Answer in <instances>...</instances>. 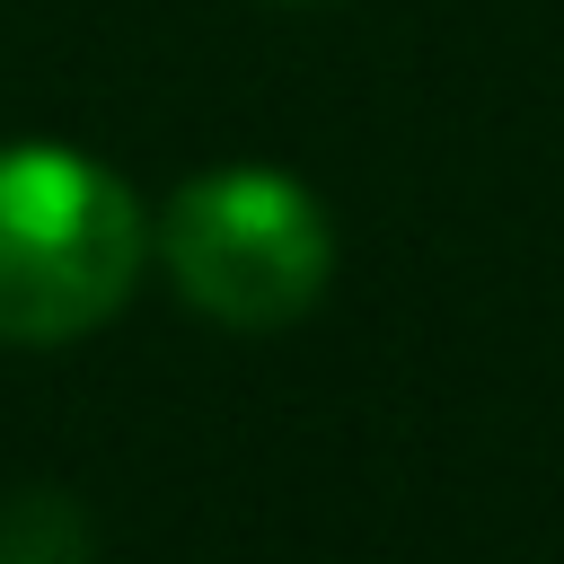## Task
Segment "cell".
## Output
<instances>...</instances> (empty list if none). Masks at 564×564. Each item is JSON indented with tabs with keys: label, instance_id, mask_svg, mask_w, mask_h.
I'll list each match as a JSON object with an SVG mask.
<instances>
[{
	"label": "cell",
	"instance_id": "obj_1",
	"mask_svg": "<svg viewBox=\"0 0 564 564\" xmlns=\"http://www.w3.org/2000/svg\"><path fill=\"white\" fill-rule=\"evenodd\" d=\"M141 273L132 194L70 150H0V344H70Z\"/></svg>",
	"mask_w": 564,
	"mask_h": 564
},
{
	"label": "cell",
	"instance_id": "obj_2",
	"mask_svg": "<svg viewBox=\"0 0 564 564\" xmlns=\"http://www.w3.org/2000/svg\"><path fill=\"white\" fill-rule=\"evenodd\" d=\"M326 220L291 176L229 167L176 194L167 212V264L194 308L220 326H282L326 291Z\"/></svg>",
	"mask_w": 564,
	"mask_h": 564
},
{
	"label": "cell",
	"instance_id": "obj_3",
	"mask_svg": "<svg viewBox=\"0 0 564 564\" xmlns=\"http://www.w3.org/2000/svg\"><path fill=\"white\" fill-rule=\"evenodd\" d=\"M0 564H79V520L44 494L0 511Z\"/></svg>",
	"mask_w": 564,
	"mask_h": 564
}]
</instances>
